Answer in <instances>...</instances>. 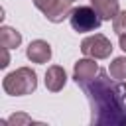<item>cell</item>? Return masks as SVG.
I'll return each instance as SVG.
<instances>
[{
  "mask_svg": "<svg viewBox=\"0 0 126 126\" xmlns=\"http://www.w3.org/2000/svg\"><path fill=\"white\" fill-rule=\"evenodd\" d=\"M108 73L112 79L124 81L126 79V57H114L108 65Z\"/></svg>",
  "mask_w": 126,
  "mask_h": 126,
  "instance_id": "11",
  "label": "cell"
},
{
  "mask_svg": "<svg viewBox=\"0 0 126 126\" xmlns=\"http://www.w3.org/2000/svg\"><path fill=\"white\" fill-rule=\"evenodd\" d=\"M112 43L106 35L102 33H93V35H87L83 41H81V51L83 55L87 57H93V59H108L110 53H112Z\"/></svg>",
  "mask_w": 126,
  "mask_h": 126,
  "instance_id": "4",
  "label": "cell"
},
{
  "mask_svg": "<svg viewBox=\"0 0 126 126\" xmlns=\"http://www.w3.org/2000/svg\"><path fill=\"white\" fill-rule=\"evenodd\" d=\"M69 22L77 33H87V32L98 30L102 24V18L98 16V12L93 6H77V8H73Z\"/></svg>",
  "mask_w": 126,
  "mask_h": 126,
  "instance_id": "3",
  "label": "cell"
},
{
  "mask_svg": "<svg viewBox=\"0 0 126 126\" xmlns=\"http://www.w3.org/2000/svg\"><path fill=\"white\" fill-rule=\"evenodd\" d=\"M57 2H59V0H33L35 8H37V10H41L43 14H47V12H49V10H51Z\"/></svg>",
  "mask_w": 126,
  "mask_h": 126,
  "instance_id": "13",
  "label": "cell"
},
{
  "mask_svg": "<svg viewBox=\"0 0 126 126\" xmlns=\"http://www.w3.org/2000/svg\"><path fill=\"white\" fill-rule=\"evenodd\" d=\"M91 6L98 12L102 20H114L116 14L120 12L118 0H91Z\"/></svg>",
  "mask_w": 126,
  "mask_h": 126,
  "instance_id": "8",
  "label": "cell"
},
{
  "mask_svg": "<svg viewBox=\"0 0 126 126\" xmlns=\"http://www.w3.org/2000/svg\"><path fill=\"white\" fill-rule=\"evenodd\" d=\"M71 12H73L71 0H59V2L45 14V18H47L51 24H61L63 20H67V18L71 16Z\"/></svg>",
  "mask_w": 126,
  "mask_h": 126,
  "instance_id": "9",
  "label": "cell"
},
{
  "mask_svg": "<svg viewBox=\"0 0 126 126\" xmlns=\"http://www.w3.org/2000/svg\"><path fill=\"white\" fill-rule=\"evenodd\" d=\"M6 122H8V124H22V122H24V124H30V122H33V120H32L30 116H26V114H14V116H10Z\"/></svg>",
  "mask_w": 126,
  "mask_h": 126,
  "instance_id": "14",
  "label": "cell"
},
{
  "mask_svg": "<svg viewBox=\"0 0 126 126\" xmlns=\"http://www.w3.org/2000/svg\"><path fill=\"white\" fill-rule=\"evenodd\" d=\"M112 30L120 35V33H126V10H120L116 14V18L112 20Z\"/></svg>",
  "mask_w": 126,
  "mask_h": 126,
  "instance_id": "12",
  "label": "cell"
},
{
  "mask_svg": "<svg viewBox=\"0 0 126 126\" xmlns=\"http://www.w3.org/2000/svg\"><path fill=\"white\" fill-rule=\"evenodd\" d=\"M122 87H124V91H126V83H124V85H122Z\"/></svg>",
  "mask_w": 126,
  "mask_h": 126,
  "instance_id": "17",
  "label": "cell"
},
{
  "mask_svg": "<svg viewBox=\"0 0 126 126\" xmlns=\"http://www.w3.org/2000/svg\"><path fill=\"white\" fill-rule=\"evenodd\" d=\"M0 43H2V47L16 49V47L22 43V33H20L16 28L2 26V28H0Z\"/></svg>",
  "mask_w": 126,
  "mask_h": 126,
  "instance_id": "10",
  "label": "cell"
},
{
  "mask_svg": "<svg viewBox=\"0 0 126 126\" xmlns=\"http://www.w3.org/2000/svg\"><path fill=\"white\" fill-rule=\"evenodd\" d=\"M2 89L10 96H26L37 89V75L32 67H18L2 81Z\"/></svg>",
  "mask_w": 126,
  "mask_h": 126,
  "instance_id": "2",
  "label": "cell"
},
{
  "mask_svg": "<svg viewBox=\"0 0 126 126\" xmlns=\"http://www.w3.org/2000/svg\"><path fill=\"white\" fill-rule=\"evenodd\" d=\"M98 65L94 63V59L93 57H87V59H79L77 63H75V67H73V81L81 87V85H85V83H89V81H93L96 75H98Z\"/></svg>",
  "mask_w": 126,
  "mask_h": 126,
  "instance_id": "5",
  "label": "cell"
},
{
  "mask_svg": "<svg viewBox=\"0 0 126 126\" xmlns=\"http://www.w3.org/2000/svg\"><path fill=\"white\" fill-rule=\"evenodd\" d=\"M118 45H120V49L126 53V33H120V35H118Z\"/></svg>",
  "mask_w": 126,
  "mask_h": 126,
  "instance_id": "15",
  "label": "cell"
},
{
  "mask_svg": "<svg viewBox=\"0 0 126 126\" xmlns=\"http://www.w3.org/2000/svg\"><path fill=\"white\" fill-rule=\"evenodd\" d=\"M67 83V73L61 65H51L45 71V89L51 93H59Z\"/></svg>",
  "mask_w": 126,
  "mask_h": 126,
  "instance_id": "7",
  "label": "cell"
},
{
  "mask_svg": "<svg viewBox=\"0 0 126 126\" xmlns=\"http://www.w3.org/2000/svg\"><path fill=\"white\" fill-rule=\"evenodd\" d=\"M26 57L32 63H47L51 59V45L43 39H33L26 49Z\"/></svg>",
  "mask_w": 126,
  "mask_h": 126,
  "instance_id": "6",
  "label": "cell"
},
{
  "mask_svg": "<svg viewBox=\"0 0 126 126\" xmlns=\"http://www.w3.org/2000/svg\"><path fill=\"white\" fill-rule=\"evenodd\" d=\"M8 63H10V57H8V47H4V57H2V63H0V67L4 69V67H8Z\"/></svg>",
  "mask_w": 126,
  "mask_h": 126,
  "instance_id": "16",
  "label": "cell"
},
{
  "mask_svg": "<svg viewBox=\"0 0 126 126\" xmlns=\"http://www.w3.org/2000/svg\"><path fill=\"white\" fill-rule=\"evenodd\" d=\"M71 2H77V0H71Z\"/></svg>",
  "mask_w": 126,
  "mask_h": 126,
  "instance_id": "18",
  "label": "cell"
},
{
  "mask_svg": "<svg viewBox=\"0 0 126 126\" xmlns=\"http://www.w3.org/2000/svg\"><path fill=\"white\" fill-rule=\"evenodd\" d=\"M91 104V122L96 126H126V91L106 71L81 85Z\"/></svg>",
  "mask_w": 126,
  "mask_h": 126,
  "instance_id": "1",
  "label": "cell"
}]
</instances>
